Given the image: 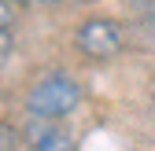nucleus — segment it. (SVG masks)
<instances>
[{
    "label": "nucleus",
    "instance_id": "obj_1",
    "mask_svg": "<svg viewBox=\"0 0 155 151\" xmlns=\"http://www.w3.org/2000/svg\"><path fill=\"white\" fill-rule=\"evenodd\" d=\"M81 85H78L70 74H48L41 78L30 92H26V111L30 118H41V122H59L67 114H74L78 103H81Z\"/></svg>",
    "mask_w": 155,
    "mask_h": 151
},
{
    "label": "nucleus",
    "instance_id": "obj_2",
    "mask_svg": "<svg viewBox=\"0 0 155 151\" xmlns=\"http://www.w3.org/2000/svg\"><path fill=\"white\" fill-rule=\"evenodd\" d=\"M74 41H78V48L85 55H92V59H111V55L122 52V30H118V22H111V18H89V22H81Z\"/></svg>",
    "mask_w": 155,
    "mask_h": 151
},
{
    "label": "nucleus",
    "instance_id": "obj_3",
    "mask_svg": "<svg viewBox=\"0 0 155 151\" xmlns=\"http://www.w3.org/2000/svg\"><path fill=\"white\" fill-rule=\"evenodd\" d=\"M26 144H30V151H74V133L63 122L33 118L30 129H26Z\"/></svg>",
    "mask_w": 155,
    "mask_h": 151
},
{
    "label": "nucleus",
    "instance_id": "obj_4",
    "mask_svg": "<svg viewBox=\"0 0 155 151\" xmlns=\"http://www.w3.org/2000/svg\"><path fill=\"white\" fill-rule=\"evenodd\" d=\"M11 48H15V41H11V33H8V30H0V66L8 63V55H11Z\"/></svg>",
    "mask_w": 155,
    "mask_h": 151
},
{
    "label": "nucleus",
    "instance_id": "obj_5",
    "mask_svg": "<svg viewBox=\"0 0 155 151\" xmlns=\"http://www.w3.org/2000/svg\"><path fill=\"white\" fill-rule=\"evenodd\" d=\"M11 22H15V11H11L8 0H0V30H8Z\"/></svg>",
    "mask_w": 155,
    "mask_h": 151
},
{
    "label": "nucleus",
    "instance_id": "obj_6",
    "mask_svg": "<svg viewBox=\"0 0 155 151\" xmlns=\"http://www.w3.org/2000/svg\"><path fill=\"white\" fill-rule=\"evenodd\" d=\"M22 4H55V0H22Z\"/></svg>",
    "mask_w": 155,
    "mask_h": 151
},
{
    "label": "nucleus",
    "instance_id": "obj_7",
    "mask_svg": "<svg viewBox=\"0 0 155 151\" xmlns=\"http://www.w3.org/2000/svg\"><path fill=\"white\" fill-rule=\"evenodd\" d=\"M0 151H4V147H0Z\"/></svg>",
    "mask_w": 155,
    "mask_h": 151
}]
</instances>
